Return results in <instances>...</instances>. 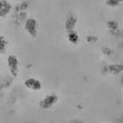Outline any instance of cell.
<instances>
[{
    "label": "cell",
    "instance_id": "obj_1",
    "mask_svg": "<svg viewBox=\"0 0 123 123\" xmlns=\"http://www.w3.org/2000/svg\"><path fill=\"white\" fill-rule=\"evenodd\" d=\"M38 27H39L38 22L37 21L36 19L33 18H28L25 24V29L33 38L36 37V36L38 34Z\"/></svg>",
    "mask_w": 123,
    "mask_h": 123
},
{
    "label": "cell",
    "instance_id": "obj_2",
    "mask_svg": "<svg viewBox=\"0 0 123 123\" xmlns=\"http://www.w3.org/2000/svg\"><path fill=\"white\" fill-rule=\"evenodd\" d=\"M58 96H56L54 94H47L40 102L39 103L40 108L41 109H45V110L49 109L54 105H55V103L58 102Z\"/></svg>",
    "mask_w": 123,
    "mask_h": 123
},
{
    "label": "cell",
    "instance_id": "obj_3",
    "mask_svg": "<svg viewBox=\"0 0 123 123\" xmlns=\"http://www.w3.org/2000/svg\"><path fill=\"white\" fill-rule=\"evenodd\" d=\"M7 66L10 74L13 77H17L18 74V60L16 55H9L7 59Z\"/></svg>",
    "mask_w": 123,
    "mask_h": 123
},
{
    "label": "cell",
    "instance_id": "obj_4",
    "mask_svg": "<svg viewBox=\"0 0 123 123\" xmlns=\"http://www.w3.org/2000/svg\"><path fill=\"white\" fill-rule=\"evenodd\" d=\"M25 86L32 91H39L42 88L41 81L34 77H30L27 79L25 82Z\"/></svg>",
    "mask_w": 123,
    "mask_h": 123
},
{
    "label": "cell",
    "instance_id": "obj_5",
    "mask_svg": "<svg viewBox=\"0 0 123 123\" xmlns=\"http://www.w3.org/2000/svg\"><path fill=\"white\" fill-rule=\"evenodd\" d=\"M12 10V5L7 0H0V17H6Z\"/></svg>",
    "mask_w": 123,
    "mask_h": 123
},
{
    "label": "cell",
    "instance_id": "obj_6",
    "mask_svg": "<svg viewBox=\"0 0 123 123\" xmlns=\"http://www.w3.org/2000/svg\"><path fill=\"white\" fill-rule=\"evenodd\" d=\"M77 24V18L74 16L71 15L68 18H67L66 23H65V27L66 29L68 31H72L74 30V27H75Z\"/></svg>",
    "mask_w": 123,
    "mask_h": 123
},
{
    "label": "cell",
    "instance_id": "obj_7",
    "mask_svg": "<svg viewBox=\"0 0 123 123\" xmlns=\"http://www.w3.org/2000/svg\"><path fill=\"white\" fill-rule=\"evenodd\" d=\"M68 39L69 41L73 43V44H77L78 42H79L80 39H79V36H78L75 32L70 31L69 32V35H68Z\"/></svg>",
    "mask_w": 123,
    "mask_h": 123
},
{
    "label": "cell",
    "instance_id": "obj_8",
    "mask_svg": "<svg viewBox=\"0 0 123 123\" xmlns=\"http://www.w3.org/2000/svg\"><path fill=\"white\" fill-rule=\"evenodd\" d=\"M8 46L7 40L2 36H0V52H5Z\"/></svg>",
    "mask_w": 123,
    "mask_h": 123
},
{
    "label": "cell",
    "instance_id": "obj_9",
    "mask_svg": "<svg viewBox=\"0 0 123 123\" xmlns=\"http://www.w3.org/2000/svg\"><path fill=\"white\" fill-rule=\"evenodd\" d=\"M109 72L112 74H117L122 71V65H111L108 66Z\"/></svg>",
    "mask_w": 123,
    "mask_h": 123
},
{
    "label": "cell",
    "instance_id": "obj_10",
    "mask_svg": "<svg viewBox=\"0 0 123 123\" xmlns=\"http://www.w3.org/2000/svg\"><path fill=\"white\" fill-rule=\"evenodd\" d=\"M122 1H123V0H106L105 3L109 7H117V6L120 5L121 3H122Z\"/></svg>",
    "mask_w": 123,
    "mask_h": 123
},
{
    "label": "cell",
    "instance_id": "obj_11",
    "mask_svg": "<svg viewBox=\"0 0 123 123\" xmlns=\"http://www.w3.org/2000/svg\"><path fill=\"white\" fill-rule=\"evenodd\" d=\"M108 26L110 29L116 30L118 28V24L114 21H109L108 22Z\"/></svg>",
    "mask_w": 123,
    "mask_h": 123
},
{
    "label": "cell",
    "instance_id": "obj_12",
    "mask_svg": "<svg viewBox=\"0 0 123 123\" xmlns=\"http://www.w3.org/2000/svg\"><path fill=\"white\" fill-rule=\"evenodd\" d=\"M97 41V38H95L94 36H88L87 38V41L88 43H94Z\"/></svg>",
    "mask_w": 123,
    "mask_h": 123
}]
</instances>
